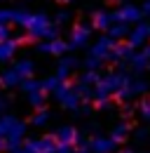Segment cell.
<instances>
[{
    "mask_svg": "<svg viewBox=\"0 0 150 153\" xmlns=\"http://www.w3.org/2000/svg\"><path fill=\"white\" fill-rule=\"evenodd\" d=\"M26 36L33 40L47 38V40H56L59 38V28L52 26V19L45 14V12H33V17L26 26Z\"/></svg>",
    "mask_w": 150,
    "mask_h": 153,
    "instance_id": "1",
    "label": "cell"
},
{
    "mask_svg": "<svg viewBox=\"0 0 150 153\" xmlns=\"http://www.w3.org/2000/svg\"><path fill=\"white\" fill-rule=\"evenodd\" d=\"M127 82H129V78L124 73H106L94 87V99H108L110 94H117Z\"/></svg>",
    "mask_w": 150,
    "mask_h": 153,
    "instance_id": "2",
    "label": "cell"
},
{
    "mask_svg": "<svg viewBox=\"0 0 150 153\" xmlns=\"http://www.w3.org/2000/svg\"><path fill=\"white\" fill-rule=\"evenodd\" d=\"M59 141L56 137H40V139H26L19 153H56Z\"/></svg>",
    "mask_w": 150,
    "mask_h": 153,
    "instance_id": "3",
    "label": "cell"
},
{
    "mask_svg": "<svg viewBox=\"0 0 150 153\" xmlns=\"http://www.w3.org/2000/svg\"><path fill=\"white\" fill-rule=\"evenodd\" d=\"M54 97L59 99V104L63 106V108H71V111H75V108H80V94H77V90H75L73 85H68V82H61V87L54 92Z\"/></svg>",
    "mask_w": 150,
    "mask_h": 153,
    "instance_id": "4",
    "label": "cell"
},
{
    "mask_svg": "<svg viewBox=\"0 0 150 153\" xmlns=\"http://www.w3.org/2000/svg\"><path fill=\"white\" fill-rule=\"evenodd\" d=\"M112 19H115V24H138L143 19V12L136 5H122L120 10L112 12Z\"/></svg>",
    "mask_w": 150,
    "mask_h": 153,
    "instance_id": "5",
    "label": "cell"
},
{
    "mask_svg": "<svg viewBox=\"0 0 150 153\" xmlns=\"http://www.w3.org/2000/svg\"><path fill=\"white\" fill-rule=\"evenodd\" d=\"M112 47H115V40L110 36H103L94 42L92 47V57L101 59V61H112Z\"/></svg>",
    "mask_w": 150,
    "mask_h": 153,
    "instance_id": "6",
    "label": "cell"
},
{
    "mask_svg": "<svg viewBox=\"0 0 150 153\" xmlns=\"http://www.w3.org/2000/svg\"><path fill=\"white\" fill-rule=\"evenodd\" d=\"M89 38H92V28L85 26V24H77L73 31H71L68 47H71V50H80V47H85V45L89 42Z\"/></svg>",
    "mask_w": 150,
    "mask_h": 153,
    "instance_id": "7",
    "label": "cell"
},
{
    "mask_svg": "<svg viewBox=\"0 0 150 153\" xmlns=\"http://www.w3.org/2000/svg\"><path fill=\"white\" fill-rule=\"evenodd\" d=\"M148 87H150V85L146 82V80H129V82H127V85H124L115 97H117L120 101H127V99H134V97L148 92Z\"/></svg>",
    "mask_w": 150,
    "mask_h": 153,
    "instance_id": "8",
    "label": "cell"
},
{
    "mask_svg": "<svg viewBox=\"0 0 150 153\" xmlns=\"http://www.w3.org/2000/svg\"><path fill=\"white\" fill-rule=\"evenodd\" d=\"M150 40V24H138V26H134L129 33V38H127V42H129L131 47L136 50V47H141V45H146Z\"/></svg>",
    "mask_w": 150,
    "mask_h": 153,
    "instance_id": "9",
    "label": "cell"
},
{
    "mask_svg": "<svg viewBox=\"0 0 150 153\" xmlns=\"http://www.w3.org/2000/svg\"><path fill=\"white\" fill-rule=\"evenodd\" d=\"M66 50H71L68 47V42L66 40H45V42H40L38 45V52H42V54H54V57H61V54H66Z\"/></svg>",
    "mask_w": 150,
    "mask_h": 153,
    "instance_id": "10",
    "label": "cell"
},
{
    "mask_svg": "<svg viewBox=\"0 0 150 153\" xmlns=\"http://www.w3.org/2000/svg\"><path fill=\"white\" fill-rule=\"evenodd\" d=\"M117 149V141L112 137H94L89 141V151L92 153H112Z\"/></svg>",
    "mask_w": 150,
    "mask_h": 153,
    "instance_id": "11",
    "label": "cell"
},
{
    "mask_svg": "<svg viewBox=\"0 0 150 153\" xmlns=\"http://www.w3.org/2000/svg\"><path fill=\"white\" fill-rule=\"evenodd\" d=\"M54 137H56V141H59V144H66V146H75V144L82 139V137H80V132H77L75 127H71V125L59 127Z\"/></svg>",
    "mask_w": 150,
    "mask_h": 153,
    "instance_id": "12",
    "label": "cell"
},
{
    "mask_svg": "<svg viewBox=\"0 0 150 153\" xmlns=\"http://www.w3.org/2000/svg\"><path fill=\"white\" fill-rule=\"evenodd\" d=\"M77 64H80V61H77V59H73V57L61 59V61H59V68H56L54 76L59 78V80H63V82H66V80H68V76L73 73V68L77 66Z\"/></svg>",
    "mask_w": 150,
    "mask_h": 153,
    "instance_id": "13",
    "label": "cell"
},
{
    "mask_svg": "<svg viewBox=\"0 0 150 153\" xmlns=\"http://www.w3.org/2000/svg\"><path fill=\"white\" fill-rule=\"evenodd\" d=\"M112 24H115L112 14H108V12H94V17H92V26H94V28L108 31V28H110Z\"/></svg>",
    "mask_w": 150,
    "mask_h": 153,
    "instance_id": "14",
    "label": "cell"
},
{
    "mask_svg": "<svg viewBox=\"0 0 150 153\" xmlns=\"http://www.w3.org/2000/svg\"><path fill=\"white\" fill-rule=\"evenodd\" d=\"M12 68H14V71H17L19 76H21V80H28V78H33L35 64H33L31 59H21V61H17V64H14Z\"/></svg>",
    "mask_w": 150,
    "mask_h": 153,
    "instance_id": "15",
    "label": "cell"
},
{
    "mask_svg": "<svg viewBox=\"0 0 150 153\" xmlns=\"http://www.w3.org/2000/svg\"><path fill=\"white\" fill-rule=\"evenodd\" d=\"M134 54L136 52H134V47H131L129 42H124V45L120 42V45L112 47V61H124V59H131Z\"/></svg>",
    "mask_w": 150,
    "mask_h": 153,
    "instance_id": "16",
    "label": "cell"
},
{
    "mask_svg": "<svg viewBox=\"0 0 150 153\" xmlns=\"http://www.w3.org/2000/svg\"><path fill=\"white\" fill-rule=\"evenodd\" d=\"M21 82H24V80H21V76H19L14 68H7V71L0 76V85H2V87H17Z\"/></svg>",
    "mask_w": 150,
    "mask_h": 153,
    "instance_id": "17",
    "label": "cell"
},
{
    "mask_svg": "<svg viewBox=\"0 0 150 153\" xmlns=\"http://www.w3.org/2000/svg\"><path fill=\"white\" fill-rule=\"evenodd\" d=\"M129 33H131L129 24H112L110 28H108V36H110L115 42H117V40H122V38H129Z\"/></svg>",
    "mask_w": 150,
    "mask_h": 153,
    "instance_id": "18",
    "label": "cell"
},
{
    "mask_svg": "<svg viewBox=\"0 0 150 153\" xmlns=\"http://www.w3.org/2000/svg\"><path fill=\"white\" fill-rule=\"evenodd\" d=\"M17 42L19 40H5L0 42V61H10L17 52Z\"/></svg>",
    "mask_w": 150,
    "mask_h": 153,
    "instance_id": "19",
    "label": "cell"
},
{
    "mask_svg": "<svg viewBox=\"0 0 150 153\" xmlns=\"http://www.w3.org/2000/svg\"><path fill=\"white\" fill-rule=\"evenodd\" d=\"M129 61H131V68H134V71H143V68H148V66H150V59L143 54V50H141V52H136Z\"/></svg>",
    "mask_w": 150,
    "mask_h": 153,
    "instance_id": "20",
    "label": "cell"
},
{
    "mask_svg": "<svg viewBox=\"0 0 150 153\" xmlns=\"http://www.w3.org/2000/svg\"><path fill=\"white\" fill-rule=\"evenodd\" d=\"M31 17H33V12H28L26 7H17L14 10V24H19V26H28V21H31Z\"/></svg>",
    "mask_w": 150,
    "mask_h": 153,
    "instance_id": "21",
    "label": "cell"
},
{
    "mask_svg": "<svg viewBox=\"0 0 150 153\" xmlns=\"http://www.w3.org/2000/svg\"><path fill=\"white\" fill-rule=\"evenodd\" d=\"M19 87H21L26 94H33V92H40V90H42V80H33V78H28V80H24Z\"/></svg>",
    "mask_w": 150,
    "mask_h": 153,
    "instance_id": "22",
    "label": "cell"
},
{
    "mask_svg": "<svg viewBox=\"0 0 150 153\" xmlns=\"http://www.w3.org/2000/svg\"><path fill=\"white\" fill-rule=\"evenodd\" d=\"M28 101H31V106H33V108H38V111H40V108H45L47 92H42V90H40V92H33V94H28Z\"/></svg>",
    "mask_w": 150,
    "mask_h": 153,
    "instance_id": "23",
    "label": "cell"
},
{
    "mask_svg": "<svg viewBox=\"0 0 150 153\" xmlns=\"http://www.w3.org/2000/svg\"><path fill=\"white\" fill-rule=\"evenodd\" d=\"M61 82H63V80H59L56 76L45 78V80H42V92H47V94H49V92H56V90L61 87Z\"/></svg>",
    "mask_w": 150,
    "mask_h": 153,
    "instance_id": "24",
    "label": "cell"
},
{
    "mask_svg": "<svg viewBox=\"0 0 150 153\" xmlns=\"http://www.w3.org/2000/svg\"><path fill=\"white\" fill-rule=\"evenodd\" d=\"M49 118H52V113H49L47 108H40V111L31 118V123H33V125H38V127H42V125H47V123H49Z\"/></svg>",
    "mask_w": 150,
    "mask_h": 153,
    "instance_id": "25",
    "label": "cell"
},
{
    "mask_svg": "<svg viewBox=\"0 0 150 153\" xmlns=\"http://www.w3.org/2000/svg\"><path fill=\"white\" fill-rule=\"evenodd\" d=\"M127 134H129V125H127V123H120V125H115V130H112L110 137L115 139V141H117V144H120V141H122Z\"/></svg>",
    "mask_w": 150,
    "mask_h": 153,
    "instance_id": "26",
    "label": "cell"
},
{
    "mask_svg": "<svg viewBox=\"0 0 150 153\" xmlns=\"http://www.w3.org/2000/svg\"><path fill=\"white\" fill-rule=\"evenodd\" d=\"M99 80H101V76H99L96 71H87V73H82V76H80L77 82H82V85H89V87H92V85H96Z\"/></svg>",
    "mask_w": 150,
    "mask_h": 153,
    "instance_id": "27",
    "label": "cell"
},
{
    "mask_svg": "<svg viewBox=\"0 0 150 153\" xmlns=\"http://www.w3.org/2000/svg\"><path fill=\"white\" fill-rule=\"evenodd\" d=\"M75 90H77V94H80V99H85V101H89V99H94V90L89 87V85H82V82H77V85H75Z\"/></svg>",
    "mask_w": 150,
    "mask_h": 153,
    "instance_id": "28",
    "label": "cell"
},
{
    "mask_svg": "<svg viewBox=\"0 0 150 153\" xmlns=\"http://www.w3.org/2000/svg\"><path fill=\"white\" fill-rule=\"evenodd\" d=\"M14 24V10H0V26Z\"/></svg>",
    "mask_w": 150,
    "mask_h": 153,
    "instance_id": "29",
    "label": "cell"
},
{
    "mask_svg": "<svg viewBox=\"0 0 150 153\" xmlns=\"http://www.w3.org/2000/svg\"><path fill=\"white\" fill-rule=\"evenodd\" d=\"M101 64H103L101 59H96V57H92V54H89V57H87V61H85V68H87V71H96Z\"/></svg>",
    "mask_w": 150,
    "mask_h": 153,
    "instance_id": "30",
    "label": "cell"
},
{
    "mask_svg": "<svg viewBox=\"0 0 150 153\" xmlns=\"http://www.w3.org/2000/svg\"><path fill=\"white\" fill-rule=\"evenodd\" d=\"M138 113H141V118H143V120H150V99H148V101H141Z\"/></svg>",
    "mask_w": 150,
    "mask_h": 153,
    "instance_id": "31",
    "label": "cell"
},
{
    "mask_svg": "<svg viewBox=\"0 0 150 153\" xmlns=\"http://www.w3.org/2000/svg\"><path fill=\"white\" fill-rule=\"evenodd\" d=\"M56 24H68V21H71V12H66V10H61V12H59V14H56Z\"/></svg>",
    "mask_w": 150,
    "mask_h": 153,
    "instance_id": "32",
    "label": "cell"
},
{
    "mask_svg": "<svg viewBox=\"0 0 150 153\" xmlns=\"http://www.w3.org/2000/svg\"><path fill=\"white\" fill-rule=\"evenodd\" d=\"M12 31H10V26H0V42H5V40H12Z\"/></svg>",
    "mask_w": 150,
    "mask_h": 153,
    "instance_id": "33",
    "label": "cell"
},
{
    "mask_svg": "<svg viewBox=\"0 0 150 153\" xmlns=\"http://www.w3.org/2000/svg\"><path fill=\"white\" fill-rule=\"evenodd\" d=\"M75 149L73 146H66V144H59V149H56V153H73Z\"/></svg>",
    "mask_w": 150,
    "mask_h": 153,
    "instance_id": "34",
    "label": "cell"
},
{
    "mask_svg": "<svg viewBox=\"0 0 150 153\" xmlns=\"http://www.w3.org/2000/svg\"><path fill=\"white\" fill-rule=\"evenodd\" d=\"M141 12H143V17H146V14H150V0H146V2L141 5Z\"/></svg>",
    "mask_w": 150,
    "mask_h": 153,
    "instance_id": "35",
    "label": "cell"
},
{
    "mask_svg": "<svg viewBox=\"0 0 150 153\" xmlns=\"http://www.w3.org/2000/svg\"><path fill=\"white\" fill-rule=\"evenodd\" d=\"M136 137H138V141H141V139H146V137H148V130H138Z\"/></svg>",
    "mask_w": 150,
    "mask_h": 153,
    "instance_id": "36",
    "label": "cell"
},
{
    "mask_svg": "<svg viewBox=\"0 0 150 153\" xmlns=\"http://www.w3.org/2000/svg\"><path fill=\"white\" fill-rule=\"evenodd\" d=\"M2 151H7V139L0 137V153H2Z\"/></svg>",
    "mask_w": 150,
    "mask_h": 153,
    "instance_id": "37",
    "label": "cell"
},
{
    "mask_svg": "<svg viewBox=\"0 0 150 153\" xmlns=\"http://www.w3.org/2000/svg\"><path fill=\"white\" fill-rule=\"evenodd\" d=\"M73 153H92V151H89V149H75Z\"/></svg>",
    "mask_w": 150,
    "mask_h": 153,
    "instance_id": "38",
    "label": "cell"
},
{
    "mask_svg": "<svg viewBox=\"0 0 150 153\" xmlns=\"http://www.w3.org/2000/svg\"><path fill=\"white\" fill-rule=\"evenodd\" d=\"M5 111V99H0V113Z\"/></svg>",
    "mask_w": 150,
    "mask_h": 153,
    "instance_id": "39",
    "label": "cell"
},
{
    "mask_svg": "<svg viewBox=\"0 0 150 153\" xmlns=\"http://www.w3.org/2000/svg\"><path fill=\"white\" fill-rule=\"evenodd\" d=\"M56 2H71V0H56Z\"/></svg>",
    "mask_w": 150,
    "mask_h": 153,
    "instance_id": "40",
    "label": "cell"
},
{
    "mask_svg": "<svg viewBox=\"0 0 150 153\" xmlns=\"http://www.w3.org/2000/svg\"><path fill=\"white\" fill-rule=\"evenodd\" d=\"M112 2H124V0H112Z\"/></svg>",
    "mask_w": 150,
    "mask_h": 153,
    "instance_id": "41",
    "label": "cell"
},
{
    "mask_svg": "<svg viewBox=\"0 0 150 153\" xmlns=\"http://www.w3.org/2000/svg\"><path fill=\"white\" fill-rule=\"evenodd\" d=\"M120 153H131V151H120Z\"/></svg>",
    "mask_w": 150,
    "mask_h": 153,
    "instance_id": "42",
    "label": "cell"
},
{
    "mask_svg": "<svg viewBox=\"0 0 150 153\" xmlns=\"http://www.w3.org/2000/svg\"><path fill=\"white\" fill-rule=\"evenodd\" d=\"M148 68H150V66H148Z\"/></svg>",
    "mask_w": 150,
    "mask_h": 153,
    "instance_id": "43",
    "label": "cell"
}]
</instances>
